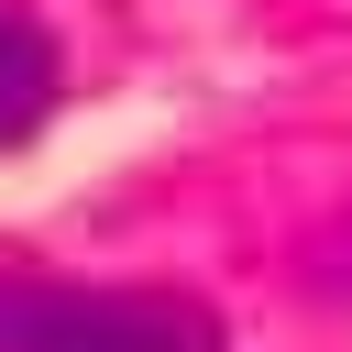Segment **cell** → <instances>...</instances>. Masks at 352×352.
I'll return each instance as SVG.
<instances>
[{
  "instance_id": "obj_1",
  "label": "cell",
  "mask_w": 352,
  "mask_h": 352,
  "mask_svg": "<svg viewBox=\"0 0 352 352\" xmlns=\"http://www.w3.org/2000/svg\"><path fill=\"white\" fill-rule=\"evenodd\" d=\"M0 352H220V319L176 286L0 275Z\"/></svg>"
},
{
  "instance_id": "obj_2",
  "label": "cell",
  "mask_w": 352,
  "mask_h": 352,
  "mask_svg": "<svg viewBox=\"0 0 352 352\" xmlns=\"http://www.w3.org/2000/svg\"><path fill=\"white\" fill-rule=\"evenodd\" d=\"M55 88H66L55 33H44L33 11H11V0H0V143H22V132L55 110Z\"/></svg>"
}]
</instances>
